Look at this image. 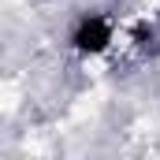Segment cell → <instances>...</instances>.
Here are the masks:
<instances>
[{
  "instance_id": "1",
  "label": "cell",
  "mask_w": 160,
  "mask_h": 160,
  "mask_svg": "<svg viewBox=\"0 0 160 160\" xmlns=\"http://www.w3.org/2000/svg\"><path fill=\"white\" fill-rule=\"evenodd\" d=\"M112 45V26H108V19H86L78 30H75V48H78L82 56H97V52H104Z\"/></svg>"
}]
</instances>
